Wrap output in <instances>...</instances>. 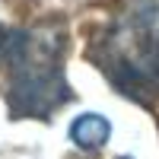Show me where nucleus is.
<instances>
[{"instance_id":"obj_1","label":"nucleus","mask_w":159,"mask_h":159,"mask_svg":"<svg viewBox=\"0 0 159 159\" xmlns=\"http://www.w3.org/2000/svg\"><path fill=\"white\" fill-rule=\"evenodd\" d=\"M3 54L13 70L10 111L16 118H48L61 102L70 99L57 42H45V35L16 29L10 32Z\"/></svg>"},{"instance_id":"obj_2","label":"nucleus","mask_w":159,"mask_h":159,"mask_svg":"<svg viewBox=\"0 0 159 159\" xmlns=\"http://www.w3.org/2000/svg\"><path fill=\"white\" fill-rule=\"evenodd\" d=\"M108 80L134 102L159 96V7L147 3L118 29L111 61H102Z\"/></svg>"},{"instance_id":"obj_3","label":"nucleus","mask_w":159,"mask_h":159,"mask_svg":"<svg viewBox=\"0 0 159 159\" xmlns=\"http://www.w3.org/2000/svg\"><path fill=\"white\" fill-rule=\"evenodd\" d=\"M111 134V124L105 121L102 115H80L73 127H70V137L73 143H80V147H86V150H99L105 140H108Z\"/></svg>"},{"instance_id":"obj_4","label":"nucleus","mask_w":159,"mask_h":159,"mask_svg":"<svg viewBox=\"0 0 159 159\" xmlns=\"http://www.w3.org/2000/svg\"><path fill=\"white\" fill-rule=\"evenodd\" d=\"M7 42H10V32L3 29V25H0V54H3V51H7Z\"/></svg>"},{"instance_id":"obj_5","label":"nucleus","mask_w":159,"mask_h":159,"mask_svg":"<svg viewBox=\"0 0 159 159\" xmlns=\"http://www.w3.org/2000/svg\"><path fill=\"white\" fill-rule=\"evenodd\" d=\"M124 159H127V156H124Z\"/></svg>"}]
</instances>
